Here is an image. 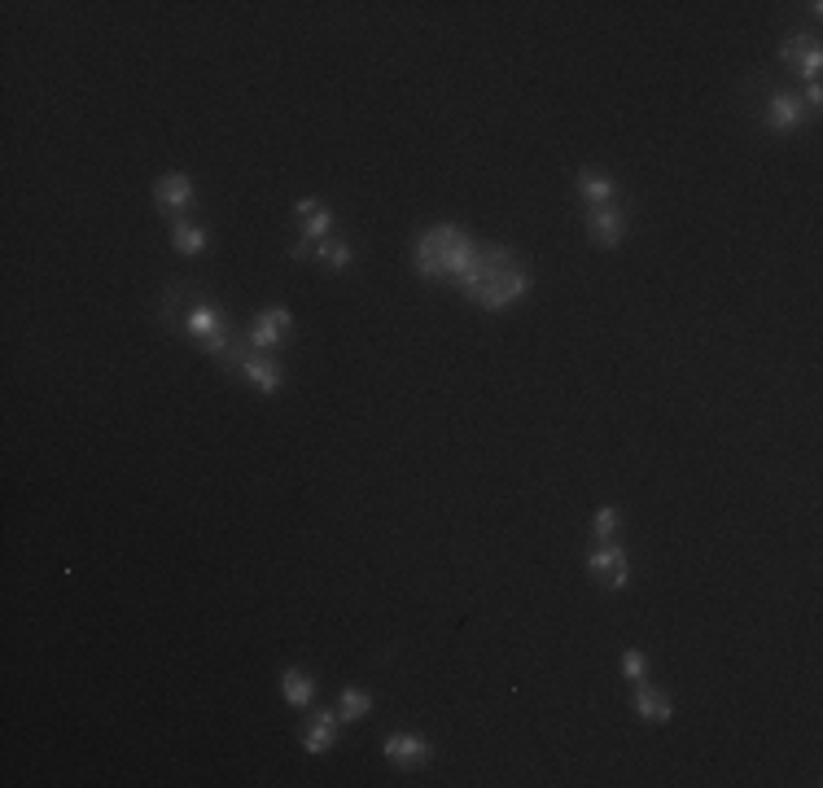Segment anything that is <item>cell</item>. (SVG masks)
I'll list each match as a JSON object with an SVG mask.
<instances>
[{
  "label": "cell",
  "instance_id": "cell-13",
  "mask_svg": "<svg viewBox=\"0 0 823 788\" xmlns=\"http://www.w3.org/2000/svg\"><path fill=\"white\" fill-rule=\"evenodd\" d=\"M762 123H766L771 132H780V136L797 132V127L806 123V105H801V97H797V92H775V97L766 101V110H762Z\"/></svg>",
  "mask_w": 823,
  "mask_h": 788
},
{
  "label": "cell",
  "instance_id": "cell-11",
  "mask_svg": "<svg viewBox=\"0 0 823 788\" xmlns=\"http://www.w3.org/2000/svg\"><path fill=\"white\" fill-rule=\"evenodd\" d=\"M780 58L806 79V84H819V71H823V49L814 45V36H806V32H797V36H788L784 45H780Z\"/></svg>",
  "mask_w": 823,
  "mask_h": 788
},
{
  "label": "cell",
  "instance_id": "cell-19",
  "mask_svg": "<svg viewBox=\"0 0 823 788\" xmlns=\"http://www.w3.org/2000/svg\"><path fill=\"white\" fill-rule=\"evenodd\" d=\"M334 220H338V215L320 202L311 215H302V220H298V233H302L298 241H324V237H328V228H334Z\"/></svg>",
  "mask_w": 823,
  "mask_h": 788
},
{
  "label": "cell",
  "instance_id": "cell-12",
  "mask_svg": "<svg viewBox=\"0 0 823 788\" xmlns=\"http://www.w3.org/2000/svg\"><path fill=\"white\" fill-rule=\"evenodd\" d=\"M338 736H342V718H338V710H315L311 723L302 727V753L320 758V753H328V749L338 745Z\"/></svg>",
  "mask_w": 823,
  "mask_h": 788
},
{
  "label": "cell",
  "instance_id": "cell-9",
  "mask_svg": "<svg viewBox=\"0 0 823 788\" xmlns=\"http://www.w3.org/2000/svg\"><path fill=\"white\" fill-rule=\"evenodd\" d=\"M289 259H311V263H324L334 272H347L356 263V246L347 237H324V241H294L289 246Z\"/></svg>",
  "mask_w": 823,
  "mask_h": 788
},
{
  "label": "cell",
  "instance_id": "cell-5",
  "mask_svg": "<svg viewBox=\"0 0 823 788\" xmlns=\"http://www.w3.org/2000/svg\"><path fill=\"white\" fill-rule=\"evenodd\" d=\"M224 368H237L259 395H280V386H285V373H280V364H276V355H263V351H254L250 342L246 347H237V355L224 364Z\"/></svg>",
  "mask_w": 823,
  "mask_h": 788
},
{
  "label": "cell",
  "instance_id": "cell-14",
  "mask_svg": "<svg viewBox=\"0 0 823 788\" xmlns=\"http://www.w3.org/2000/svg\"><path fill=\"white\" fill-rule=\"evenodd\" d=\"M631 710H635V714H639L644 723H652V727H666V723L675 718V705H671V697H666L662 688H652L648 679H644V684H635Z\"/></svg>",
  "mask_w": 823,
  "mask_h": 788
},
{
  "label": "cell",
  "instance_id": "cell-18",
  "mask_svg": "<svg viewBox=\"0 0 823 788\" xmlns=\"http://www.w3.org/2000/svg\"><path fill=\"white\" fill-rule=\"evenodd\" d=\"M373 705H377V697H373L369 688H342V697H338V718H342V723H360V718L373 714Z\"/></svg>",
  "mask_w": 823,
  "mask_h": 788
},
{
  "label": "cell",
  "instance_id": "cell-17",
  "mask_svg": "<svg viewBox=\"0 0 823 788\" xmlns=\"http://www.w3.org/2000/svg\"><path fill=\"white\" fill-rule=\"evenodd\" d=\"M280 697L294 705V710H307L311 701H315V679L307 675V671H298V666H289L285 675H280Z\"/></svg>",
  "mask_w": 823,
  "mask_h": 788
},
{
  "label": "cell",
  "instance_id": "cell-10",
  "mask_svg": "<svg viewBox=\"0 0 823 788\" xmlns=\"http://www.w3.org/2000/svg\"><path fill=\"white\" fill-rule=\"evenodd\" d=\"M626 233H631V220H626L622 207H591V211H587V237H591L600 250L622 246Z\"/></svg>",
  "mask_w": 823,
  "mask_h": 788
},
{
  "label": "cell",
  "instance_id": "cell-8",
  "mask_svg": "<svg viewBox=\"0 0 823 788\" xmlns=\"http://www.w3.org/2000/svg\"><path fill=\"white\" fill-rule=\"evenodd\" d=\"M382 753H386V762L399 766V771H421V766L434 758V745H429L421 731H390V736L382 740Z\"/></svg>",
  "mask_w": 823,
  "mask_h": 788
},
{
  "label": "cell",
  "instance_id": "cell-6",
  "mask_svg": "<svg viewBox=\"0 0 823 788\" xmlns=\"http://www.w3.org/2000/svg\"><path fill=\"white\" fill-rule=\"evenodd\" d=\"M153 207H158L162 215H172V224L185 220V215L198 207V185H194V176H185V172L158 176V180H153Z\"/></svg>",
  "mask_w": 823,
  "mask_h": 788
},
{
  "label": "cell",
  "instance_id": "cell-22",
  "mask_svg": "<svg viewBox=\"0 0 823 788\" xmlns=\"http://www.w3.org/2000/svg\"><path fill=\"white\" fill-rule=\"evenodd\" d=\"M801 105H806V110H819V105H823V84H806Z\"/></svg>",
  "mask_w": 823,
  "mask_h": 788
},
{
  "label": "cell",
  "instance_id": "cell-15",
  "mask_svg": "<svg viewBox=\"0 0 823 788\" xmlns=\"http://www.w3.org/2000/svg\"><path fill=\"white\" fill-rule=\"evenodd\" d=\"M578 198L591 207H618V180L604 172H578Z\"/></svg>",
  "mask_w": 823,
  "mask_h": 788
},
{
  "label": "cell",
  "instance_id": "cell-7",
  "mask_svg": "<svg viewBox=\"0 0 823 788\" xmlns=\"http://www.w3.org/2000/svg\"><path fill=\"white\" fill-rule=\"evenodd\" d=\"M587 574L596 583H604L609 591H622L631 583V556L622 543H600L591 556H587Z\"/></svg>",
  "mask_w": 823,
  "mask_h": 788
},
{
  "label": "cell",
  "instance_id": "cell-20",
  "mask_svg": "<svg viewBox=\"0 0 823 788\" xmlns=\"http://www.w3.org/2000/svg\"><path fill=\"white\" fill-rule=\"evenodd\" d=\"M618 530H622V509H613V504L596 509V517H591V535H596L600 543H613Z\"/></svg>",
  "mask_w": 823,
  "mask_h": 788
},
{
  "label": "cell",
  "instance_id": "cell-1",
  "mask_svg": "<svg viewBox=\"0 0 823 788\" xmlns=\"http://www.w3.org/2000/svg\"><path fill=\"white\" fill-rule=\"evenodd\" d=\"M456 289L482 311H509L531 293V267L509 246H482L473 267L456 280Z\"/></svg>",
  "mask_w": 823,
  "mask_h": 788
},
{
  "label": "cell",
  "instance_id": "cell-21",
  "mask_svg": "<svg viewBox=\"0 0 823 788\" xmlns=\"http://www.w3.org/2000/svg\"><path fill=\"white\" fill-rule=\"evenodd\" d=\"M618 671H622L626 684H644V679H648V658H644L639 649H626V653L618 658Z\"/></svg>",
  "mask_w": 823,
  "mask_h": 788
},
{
  "label": "cell",
  "instance_id": "cell-3",
  "mask_svg": "<svg viewBox=\"0 0 823 788\" xmlns=\"http://www.w3.org/2000/svg\"><path fill=\"white\" fill-rule=\"evenodd\" d=\"M180 329L202 347V355H211V360H220V364H228L233 351L241 347V342L233 338V329H228V315H224L215 302H207V298L189 302V311L180 315Z\"/></svg>",
  "mask_w": 823,
  "mask_h": 788
},
{
  "label": "cell",
  "instance_id": "cell-2",
  "mask_svg": "<svg viewBox=\"0 0 823 788\" xmlns=\"http://www.w3.org/2000/svg\"><path fill=\"white\" fill-rule=\"evenodd\" d=\"M477 250H482V246H477L464 228H456V224H434V228H425V233L416 237V246H412V267H416L425 280H447V285H456V280L473 267Z\"/></svg>",
  "mask_w": 823,
  "mask_h": 788
},
{
  "label": "cell",
  "instance_id": "cell-16",
  "mask_svg": "<svg viewBox=\"0 0 823 788\" xmlns=\"http://www.w3.org/2000/svg\"><path fill=\"white\" fill-rule=\"evenodd\" d=\"M172 246H176V254L198 259V254L211 250V233H207L202 224H194V220H176V224H172Z\"/></svg>",
  "mask_w": 823,
  "mask_h": 788
},
{
  "label": "cell",
  "instance_id": "cell-4",
  "mask_svg": "<svg viewBox=\"0 0 823 788\" xmlns=\"http://www.w3.org/2000/svg\"><path fill=\"white\" fill-rule=\"evenodd\" d=\"M289 338H294V311L289 307H263L250 321V329H246V342L254 351H263V355H276Z\"/></svg>",
  "mask_w": 823,
  "mask_h": 788
}]
</instances>
